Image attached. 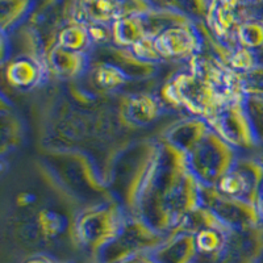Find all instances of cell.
<instances>
[{"instance_id": "1", "label": "cell", "mask_w": 263, "mask_h": 263, "mask_svg": "<svg viewBox=\"0 0 263 263\" xmlns=\"http://www.w3.org/2000/svg\"><path fill=\"white\" fill-rule=\"evenodd\" d=\"M154 40L159 54L168 57H183L191 54L197 42L195 30L187 25L166 28Z\"/></svg>"}, {"instance_id": "2", "label": "cell", "mask_w": 263, "mask_h": 263, "mask_svg": "<svg viewBox=\"0 0 263 263\" xmlns=\"http://www.w3.org/2000/svg\"><path fill=\"white\" fill-rule=\"evenodd\" d=\"M124 16L123 0H81L78 23L84 25L111 24Z\"/></svg>"}, {"instance_id": "3", "label": "cell", "mask_w": 263, "mask_h": 263, "mask_svg": "<svg viewBox=\"0 0 263 263\" xmlns=\"http://www.w3.org/2000/svg\"><path fill=\"white\" fill-rule=\"evenodd\" d=\"M114 39L123 45H136L145 37H149L145 28V18L142 13H130L124 15L115 21Z\"/></svg>"}, {"instance_id": "4", "label": "cell", "mask_w": 263, "mask_h": 263, "mask_svg": "<svg viewBox=\"0 0 263 263\" xmlns=\"http://www.w3.org/2000/svg\"><path fill=\"white\" fill-rule=\"evenodd\" d=\"M51 65L58 75L70 78L75 77L86 67V53L74 51L57 45L51 51Z\"/></svg>"}, {"instance_id": "5", "label": "cell", "mask_w": 263, "mask_h": 263, "mask_svg": "<svg viewBox=\"0 0 263 263\" xmlns=\"http://www.w3.org/2000/svg\"><path fill=\"white\" fill-rule=\"evenodd\" d=\"M239 0H212L210 7V23L220 34H227L236 21V7Z\"/></svg>"}, {"instance_id": "6", "label": "cell", "mask_w": 263, "mask_h": 263, "mask_svg": "<svg viewBox=\"0 0 263 263\" xmlns=\"http://www.w3.org/2000/svg\"><path fill=\"white\" fill-rule=\"evenodd\" d=\"M9 82L18 87H32L41 79V65L30 58H18L8 70Z\"/></svg>"}, {"instance_id": "7", "label": "cell", "mask_w": 263, "mask_h": 263, "mask_svg": "<svg viewBox=\"0 0 263 263\" xmlns=\"http://www.w3.org/2000/svg\"><path fill=\"white\" fill-rule=\"evenodd\" d=\"M93 44L87 29V25L77 23L74 25L65 28L60 34V44L65 49L74 51H83Z\"/></svg>"}, {"instance_id": "8", "label": "cell", "mask_w": 263, "mask_h": 263, "mask_svg": "<svg viewBox=\"0 0 263 263\" xmlns=\"http://www.w3.org/2000/svg\"><path fill=\"white\" fill-rule=\"evenodd\" d=\"M197 254L218 255L225 248V238L221 232L215 229H203L194 239Z\"/></svg>"}, {"instance_id": "9", "label": "cell", "mask_w": 263, "mask_h": 263, "mask_svg": "<svg viewBox=\"0 0 263 263\" xmlns=\"http://www.w3.org/2000/svg\"><path fill=\"white\" fill-rule=\"evenodd\" d=\"M237 36L243 48L250 50L263 48V21L248 20L239 24Z\"/></svg>"}, {"instance_id": "10", "label": "cell", "mask_w": 263, "mask_h": 263, "mask_svg": "<svg viewBox=\"0 0 263 263\" xmlns=\"http://www.w3.org/2000/svg\"><path fill=\"white\" fill-rule=\"evenodd\" d=\"M32 0H2V18H3V29L7 24L11 27L16 25L24 16L29 12Z\"/></svg>"}, {"instance_id": "11", "label": "cell", "mask_w": 263, "mask_h": 263, "mask_svg": "<svg viewBox=\"0 0 263 263\" xmlns=\"http://www.w3.org/2000/svg\"><path fill=\"white\" fill-rule=\"evenodd\" d=\"M98 78L104 87H116L124 82V74L119 69L104 66L99 70Z\"/></svg>"}, {"instance_id": "12", "label": "cell", "mask_w": 263, "mask_h": 263, "mask_svg": "<svg viewBox=\"0 0 263 263\" xmlns=\"http://www.w3.org/2000/svg\"><path fill=\"white\" fill-rule=\"evenodd\" d=\"M248 182L245 180V178L239 174H232V175H228L224 178L221 183V187L225 192L228 194H239V192L245 191Z\"/></svg>"}, {"instance_id": "13", "label": "cell", "mask_w": 263, "mask_h": 263, "mask_svg": "<svg viewBox=\"0 0 263 263\" xmlns=\"http://www.w3.org/2000/svg\"><path fill=\"white\" fill-rule=\"evenodd\" d=\"M232 62H233L234 67L241 70H249L253 67L255 62L254 53L250 50V49L241 48L234 53L233 58H232Z\"/></svg>"}, {"instance_id": "14", "label": "cell", "mask_w": 263, "mask_h": 263, "mask_svg": "<svg viewBox=\"0 0 263 263\" xmlns=\"http://www.w3.org/2000/svg\"><path fill=\"white\" fill-rule=\"evenodd\" d=\"M92 42H103L114 37V28L111 24H91L87 25Z\"/></svg>"}, {"instance_id": "15", "label": "cell", "mask_w": 263, "mask_h": 263, "mask_svg": "<svg viewBox=\"0 0 263 263\" xmlns=\"http://www.w3.org/2000/svg\"><path fill=\"white\" fill-rule=\"evenodd\" d=\"M121 263H159L152 254H144V253H138L128 259L123 260Z\"/></svg>"}, {"instance_id": "16", "label": "cell", "mask_w": 263, "mask_h": 263, "mask_svg": "<svg viewBox=\"0 0 263 263\" xmlns=\"http://www.w3.org/2000/svg\"><path fill=\"white\" fill-rule=\"evenodd\" d=\"M25 263H60L57 262L53 258L48 257V255H36V257H32L27 260Z\"/></svg>"}, {"instance_id": "17", "label": "cell", "mask_w": 263, "mask_h": 263, "mask_svg": "<svg viewBox=\"0 0 263 263\" xmlns=\"http://www.w3.org/2000/svg\"><path fill=\"white\" fill-rule=\"evenodd\" d=\"M260 0H239V3H243V4H255V3H259Z\"/></svg>"}, {"instance_id": "18", "label": "cell", "mask_w": 263, "mask_h": 263, "mask_svg": "<svg viewBox=\"0 0 263 263\" xmlns=\"http://www.w3.org/2000/svg\"><path fill=\"white\" fill-rule=\"evenodd\" d=\"M257 263H263V254L260 255V258H259V259H258Z\"/></svg>"}, {"instance_id": "19", "label": "cell", "mask_w": 263, "mask_h": 263, "mask_svg": "<svg viewBox=\"0 0 263 263\" xmlns=\"http://www.w3.org/2000/svg\"><path fill=\"white\" fill-rule=\"evenodd\" d=\"M245 263H253V262H251V260H248V262H245Z\"/></svg>"}]
</instances>
